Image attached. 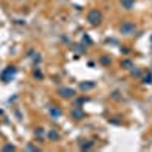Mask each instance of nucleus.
I'll list each match as a JSON object with an SVG mask.
<instances>
[{
  "label": "nucleus",
  "instance_id": "f257e3e1",
  "mask_svg": "<svg viewBox=\"0 0 152 152\" xmlns=\"http://www.w3.org/2000/svg\"><path fill=\"white\" fill-rule=\"evenodd\" d=\"M87 20L91 26H99L102 23V20H103V15H102V12L99 9H91L87 14Z\"/></svg>",
  "mask_w": 152,
  "mask_h": 152
},
{
  "label": "nucleus",
  "instance_id": "f03ea898",
  "mask_svg": "<svg viewBox=\"0 0 152 152\" xmlns=\"http://www.w3.org/2000/svg\"><path fill=\"white\" fill-rule=\"evenodd\" d=\"M136 24H134L132 21H123L120 26H119V32L122 34V35H131V34H134L136 32Z\"/></svg>",
  "mask_w": 152,
  "mask_h": 152
},
{
  "label": "nucleus",
  "instance_id": "7ed1b4c3",
  "mask_svg": "<svg viewBox=\"0 0 152 152\" xmlns=\"http://www.w3.org/2000/svg\"><path fill=\"white\" fill-rule=\"evenodd\" d=\"M15 67L14 66H9V67H6L2 73H0V79H2L3 82H9L11 79L14 78V75H15Z\"/></svg>",
  "mask_w": 152,
  "mask_h": 152
},
{
  "label": "nucleus",
  "instance_id": "20e7f679",
  "mask_svg": "<svg viewBox=\"0 0 152 152\" xmlns=\"http://www.w3.org/2000/svg\"><path fill=\"white\" fill-rule=\"evenodd\" d=\"M59 96L62 97H66V99H69V97H75L76 96V91L73 90V88H69V87H61L59 90H58Z\"/></svg>",
  "mask_w": 152,
  "mask_h": 152
},
{
  "label": "nucleus",
  "instance_id": "39448f33",
  "mask_svg": "<svg viewBox=\"0 0 152 152\" xmlns=\"http://www.w3.org/2000/svg\"><path fill=\"white\" fill-rule=\"evenodd\" d=\"M84 111H82V108L81 106H75L73 110H71V117H73L75 120H82L84 119Z\"/></svg>",
  "mask_w": 152,
  "mask_h": 152
},
{
  "label": "nucleus",
  "instance_id": "423d86ee",
  "mask_svg": "<svg viewBox=\"0 0 152 152\" xmlns=\"http://www.w3.org/2000/svg\"><path fill=\"white\" fill-rule=\"evenodd\" d=\"M120 5L125 9H132L134 5H136V0H120Z\"/></svg>",
  "mask_w": 152,
  "mask_h": 152
},
{
  "label": "nucleus",
  "instance_id": "0eeeda50",
  "mask_svg": "<svg viewBox=\"0 0 152 152\" xmlns=\"http://www.w3.org/2000/svg\"><path fill=\"white\" fill-rule=\"evenodd\" d=\"M50 114H52V117H59V116L62 114V111L58 108V106H52V108H50Z\"/></svg>",
  "mask_w": 152,
  "mask_h": 152
},
{
  "label": "nucleus",
  "instance_id": "6e6552de",
  "mask_svg": "<svg viewBox=\"0 0 152 152\" xmlns=\"http://www.w3.org/2000/svg\"><path fill=\"white\" fill-rule=\"evenodd\" d=\"M47 137H49L50 140H58V138H59V134H58L56 131H53V129H52V131H49V132H47Z\"/></svg>",
  "mask_w": 152,
  "mask_h": 152
},
{
  "label": "nucleus",
  "instance_id": "1a4fd4ad",
  "mask_svg": "<svg viewBox=\"0 0 152 152\" xmlns=\"http://www.w3.org/2000/svg\"><path fill=\"white\" fill-rule=\"evenodd\" d=\"M101 62H102L103 66H110V64H111V59H110L108 56H102V58H101Z\"/></svg>",
  "mask_w": 152,
  "mask_h": 152
},
{
  "label": "nucleus",
  "instance_id": "9d476101",
  "mask_svg": "<svg viewBox=\"0 0 152 152\" xmlns=\"http://www.w3.org/2000/svg\"><path fill=\"white\" fill-rule=\"evenodd\" d=\"M93 87H94L93 82H90V84H81V88H82V90H90V88H93Z\"/></svg>",
  "mask_w": 152,
  "mask_h": 152
},
{
  "label": "nucleus",
  "instance_id": "9b49d317",
  "mask_svg": "<svg viewBox=\"0 0 152 152\" xmlns=\"http://www.w3.org/2000/svg\"><path fill=\"white\" fill-rule=\"evenodd\" d=\"M87 143V145H81V149L84 151V149H91L93 148V143L91 141H85Z\"/></svg>",
  "mask_w": 152,
  "mask_h": 152
},
{
  "label": "nucleus",
  "instance_id": "f8f14e48",
  "mask_svg": "<svg viewBox=\"0 0 152 152\" xmlns=\"http://www.w3.org/2000/svg\"><path fill=\"white\" fill-rule=\"evenodd\" d=\"M131 75H132V76H140V71H138L137 69L132 67V69H131Z\"/></svg>",
  "mask_w": 152,
  "mask_h": 152
},
{
  "label": "nucleus",
  "instance_id": "ddd939ff",
  "mask_svg": "<svg viewBox=\"0 0 152 152\" xmlns=\"http://www.w3.org/2000/svg\"><path fill=\"white\" fill-rule=\"evenodd\" d=\"M145 84H152V75L148 73V78H145Z\"/></svg>",
  "mask_w": 152,
  "mask_h": 152
},
{
  "label": "nucleus",
  "instance_id": "4468645a",
  "mask_svg": "<svg viewBox=\"0 0 152 152\" xmlns=\"http://www.w3.org/2000/svg\"><path fill=\"white\" fill-rule=\"evenodd\" d=\"M35 136H38V137H43V129H41V128H38L37 131H35Z\"/></svg>",
  "mask_w": 152,
  "mask_h": 152
},
{
  "label": "nucleus",
  "instance_id": "2eb2a0df",
  "mask_svg": "<svg viewBox=\"0 0 152 152\" xmlns=\"http://www.w3.org/2000/svg\"><path fill=\"white\" fill-rule=\"evenodd\" d=\"M122 66H123V67H129V66H131V61H128V59H126V61H123V62H122Z\"/></svg>",
  "mask_w": 152,
  "mask_h": 152
},
{
  "label": "nucleus",
  "instance_id": "dca6fc26",
  "mask_svg": "<svg viewBox=\"0 0 152 152\" xmlns=\"http://www.w3.org/2000/svg\"><path fill=\"white\" fill-rule=\"evenodd\" d=\"M3 149H5V151H14V146H5Z\"/></svg>",
  "mask_w": 152,
  "mask_h": 152
}]
</instances>
